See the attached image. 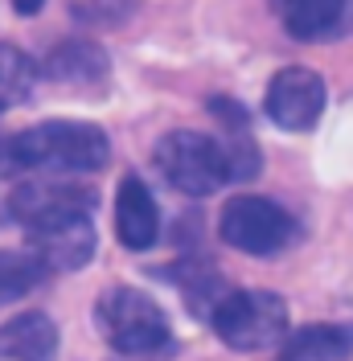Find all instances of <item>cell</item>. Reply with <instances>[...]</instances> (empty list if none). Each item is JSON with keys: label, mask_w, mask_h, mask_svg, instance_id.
<instances>
[{"label": "cell", "mask_w": 353, "mask_h": 361, "mask_svg": "<svg viewBox=\"0 0 353 361\" xmlns=\"http://www.w3.org/2000/svg\"><path fill=\"white\" fill-rule=\"evenodd\" d=\"M115 234L128 250H148L160 238V214L140 177H124L115 193Z\"/></svg>", "instance_id": "30bf717a"}, {"label": "cell", "mask_w": 353, "mask_h": 361, "mask_svg": "<svg viewBox=\"0 0 353 361\" xmlns=\"http://www.w3.org/2000/svg\"><path fill=\"white\" fill-rule=\"evenodd\" d=\"M4 214H13V209H8V197H0V222H4Z\"/></svg>", "instance_id": "e0dca14e"}, {"label": "cell", "mask_w": 353, "mask_h": 361, "mask_svg": "<svg viewBox=\"0 0 353 361\" xmlns=\"http://www.w3.org/2000/svg\"><path fill=\"white\" fill-rule=\"evenodd\" d=\"M8 209L25 230H33V226L66 218V214H95V189H87L74 177H42L37 173L33 180H25L8 193Z\"/></svg>", "instance_id": "52a82bcc"}, {"label": "cell", "mask_w": 353, "mask_h": 361, "mask_svg": "<svg viewBox=\"0 0 353 361\" xmlns=\"http://www.w3.org/2000/svg\"><path fill=\"white\" fill-rule=\"evenodd\" d=\"M156 164L169 177V185L189 197H210L226 180H234L226 144L205 132H189V128L169 132L156 144Z\"/></svg>", "instance_id": "3957f363"}, {"label": "cell", "mask_w": 353, "mask_h": 361, "mask_svg": "<svg viewBox=\"0 0 353 361\" xmlns=\"http://www.w3.org/2000/svg\"><path fill=\"white\" fill-rule=\"evenodd\" d=\"M45 74L54 78V82H87V87H99V82H107V58L95 49V45H58L54 54H49V62H45Z\"/></svg>", "instance_id": "4fadbf2b"}, {"label": "cell", "mask_w": 353, "mask_h": 361, "mask_svg": "<svg viewBox=\"0 0 353 361\" xmlns=\"http://www.w3.org/2000/svg\"><path fill=\"white\" fill-rule=\"evenodd\" d=\"M284 361H292V357H284Z\"/></svg>", "instance_id": "ac0fdd59"}, {"label": "cell", "mask_w": 353, "mask_h": 361, "mask_svg": "<svg viewBox=\"0 0 353 361\" xmlns=\"http://www.w3.org/2000/svg\"><path fill=\"white\" fill-rule=\"evenodd\" d=\"M325 78L309 66H287L271 78L267 87V99H263V111L275 128L284 132H312L325 115Z\"/></svg>", "instance_id": "8992f818"}, {"label": "cell", "mask_w": 353, "mask_h": 361, "mask_svg": "<svg viewBox=\"0 0 353 361\" xmlns=\"http://www.w3.org/2000/svg\"><path fill=\"white\" fill-rule=\"evenodd\" d=\"M218 234L226 247L267 259V255H280L284 247H292L296 218L280 202H271V197L243 193V197L226 202V209H222V218H218Z\"/></svg>", "instance_id": "5b68a950"}, {"label": "cell", "mask_w": 353, "mask_h": 361, "mask_svg": "<svg viewBox=\"0 0 353 361\" xmlns=\"http://www.w3.org/2000/svg\"><path fill=\"white\" fill-rule=\"evenodd\" d=\"M99 247V230L90 214H66L29 230V250L42 259V267L49 275H66V271L87 267Z\"/></svg>", "instance_id": "ba28073f"}, {"label": "cell", "mask_w": 353, "mask_h": 361, "mask_svg": "<svg viewBox=\"0 0 353 361\" xmlns=\"http://www.w3.org/2000/svg\"><path fill=\"white\" fill-rule=\"evenodd\" d=\"M95 324L115 353H156L169 345V320L148 292L140 288H107L95 304Z\"/></svg>", "instance_id": "7a4b0ae2"}, {"label": "cell", "mask_w": 353, "mask_h": 361, "mask_svg": "<svg viewBox=\"0 0 353 361\" xmlns=\"http://www.w3.org/2000/svg\"><path fill=\"white\" fill-rule=\"evenodd\" d=\"M42 4H45V0H13V8H17L21 17H33V13H37Z\"/></svg>", "instance_id": "2e32d148"}, {"label": "cell", "mask_w": 353, "mask_h": 361, "mask_svg": "<svg viewBox=\"0 0 353 361\" xmlns=\"http://www.w3.org/2000/svg\"><path fill=\"white\" fill-rule=\"evenodd\" d=\"M284 349L292 361H345L353 353V333L345 324L321 320V324H304V329L287 333Z\"/></svg>", "instance_id": "7c38bea8"}, {"label": "cell", "mask_w": 353, "mask_h": 361, "mask_svg": "<svg viewBox=\"0 0 353 361\" xmlns=\"http://www.w3.org/2000/svg\"><path fill=\"white\" fill-rule=\"evenodd\" d=\"M111 157V140L95 123L49 119L0 144L4 173H42V177H87Z\"/></svg>", "instance_id": "6da1fadb"}, {"label": "cell", "mask_w": 353, "mask_h": 361, "mask_svg": "<svg viewBox=\"0 0 353 361\" xmlns=\"http://www.w3.org/2000/svg\"><path fill=\"white\" fill-rule=\"evenodd\" d=\"M33 78H37V66L29 62V54L13 42H0V111L25 103L33 90Z\"/></svg>", "instance_id": "9a60e30c"}, {"label": "cell", "mask_w": 353, "mask_h": 361, "mask_svg": "<svg viewBox=\"0 0 353 361\" xmlns=\"http://www.w3.org/2000/svg\"><path fill=\"white\" fill-rule=\"evenodd\" d=\"M45 275L49 271L42 267V259L33 250H0V308L25 300Z\"/></svg>", "instance_id": "5bb4252c"}, {"label": "cell", "mask_w": 353, "mask_h": 361, "mask_svg": "<svg viewBox=\"0 0 353 361\" xmlns=\"http://www.w3.org/2000/svg\"><path fill=\"white\" fill-rule=\"evenodd\" d=\"M275 8L296 42H333L353 29V0H275Z\"/></svg>", "instance_id": "9c48e42d"}, {"label": "cell", "mask_w": 353, "mask_h": 361, "mask_svg": "<svg viewBox=\"0 0 353 361\" xmlns=\"http://www.w3.org/2000/svg\"><path fill=\"white\" fill-rule=\"evenodd\" d=\"M58 329L45 312H17L0 324V361H54Z\"/></svg>", "instance_id": "8fae6325"}, {"label": "cell", "mask_w": 353, "mask_h": 361, "mask_svg": "<svg viewBox=\"0 0 353 361\" xmlns=\"http://www.w3.org/2000/svg\"><path fill=\"white\" fill-rule=\"evenodd\" d=\"M210 324L230 349L239 353H259L271 345H284L287 337V304L275 292H226L222 304L210 312Z\"/></svg>", "instance_id": "277c9868"}]
</instances>
